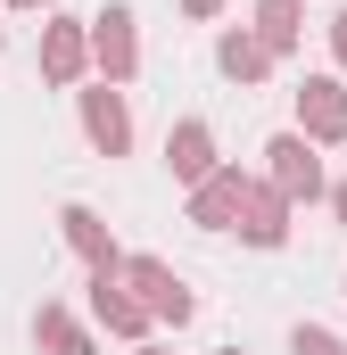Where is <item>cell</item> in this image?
<instances>
[{
    "instance_id": "obj_1",
    "label": "cell",
    "mask_w": 347,
    "mask_h": 355,
    "mask_svg": "<svg viewBox=\"0 0 347 355\" xmlns=\"http://www.w3.org/2000/svg\"><path fill=\"white\" fill-rule=\"evenodd\" d=\"M133 281L149 289V306H158V314H174V322L190 314V297H182V281H166V272H158V265H133Z\"/></svg>"
},
{
    "instance_id": "obj_2",
    "label": "cell",
    "mask_w": 347,
    "mask_h": 355,
    "mask_svg": "<svg viewBox=\"0 0 347 355\" xmlns=\"http://www.w3.org/2000/svg\"><path fill=\"white\" fill-rule=\"evenodd\" d=\"M306 116H314L323 132H347V99H339L331 83H306Z\"/></svg>"
},
{
    "instance_id": "obj_3",
    "label": "cell",
    "mask_w": 347,
    "mask_h": 355,
    "mask_svg": "<svg viewBox=\"0 0 347 355\" xmlns=\"http://www.w3.org/2000/svg\"><path fill=\"white\" fill-rule=\"evenodd\" d=\"M124 25H133L124 8H108V17H99V50H108V67H133V33H124Z\"/></svg>"
},
{
    "instance_id": "obj_4",
    "label": "cell",
    "mask_w": 347,
    "mask_h": 355,
    "mask_svg": "<svg viewBox=\"0 0 347 355\" xmlns=\"http://www.w3.org/2000/svg\"><path fill=\"white\" fill-rule=\"evenodd\" d=\"M273 157H281V182H289V190H314V157H306V141H273Z\"/></svg>"
},
{
    "instance_id": "obj_5",
    "label": "cell",
    "mask_w": 347,
    "mask_h": 355,
    "mask_svg": "<svg viewBox=\"0 0 347 355\" xmlns=\"http://www.w3.org/2000/svg\"><path fill=\"white\" fill-rule=\"evenodd\" d=\"M91 141L99 149H124V107L116 99H91Z\"/></svg>"
},
{
    "instance_id": "obj_6",
    "label": "cell",
    "mask_w": 347,
    "mask_h": 355,
    "mask_svg": "<svg viewBox=\"0 0 347 355\" xmlns=\"http://www.w3.org/2000/svg\"><path fill=\"white\" fill-rule=\"evenodd\" d=\"M174 166H182V174H207V132H198V124L174 132Z\"/></svg>"
},
{
    "instance_id": "obj_7",
    "label": "cell",
    "mask_w": 347,
    "mask_h": 355,
    "mask_svg": "<svg viewBox=\"0 0 347 355\" xmlns=\"http://www.w3.org/2000/svg\"><path fill=\"white\" fill-rule=\"evenodd\" d=\"M42 339H50L58 355H83V339H75V322H67V314H42Z\"/></svg>"
},
{
    "instance_id": "obj_8",
    "label": "cell",
    "mask_w": 347,
    "mask_h": 355,
    "mask_svg": "<svg viewBox=\"0 0 347 355\" xmlns=\"http://www.w3.org/2000/svg\"><path fill=\"white\" fill-rule=\"evenodd\" d=\"M232 207H240V182H215V190L198 198V215H207V223H215V215H232Z\"/></svg>"
},
{
    "instance_id": "obj_9",
    "label": "cell",
    "mask_w": 347,
    "mask_h": 355,
    "mask_svg": "<svg viewBox=\"0 0 347 355\" xmlns=\"http://www.w3.org/2000/svg\"><path fill=\"white\" fill-rule=\"evenodd\" d=\"M223 67H232V75H257L264 50H248V42H223Z\"/></svg>"
},
{
    "instance_id": "obj_10",
    "label": "cell",
    "mask_w": 347,
    "mask_h": 355,
    "mask_svg": "<svg viewBox=\"0 0 347 355\" xmlns=\"http://www.w3.org/2000/svg\"><path fill=\"white\" fill-rule=\"evenodd\" d=\"M264 33H273V42H289V0H264Z\"/></svg>"
},
{
    "instance_id": "obj_11",
    "label": "cell",
    "mask_w": 347,
    "mask_h": 355,
    "mask_svg": "<svg viewBox=\"0 0 347 355\" xmlns=\"http://www.w3.org/2000/svg\"><path fill=\"white\" fill-rule=\"evenodd\" d=\"M298 355H339V339L331 331H298Z\"/></svg>"
},
{
    "instance_id": "obj_12",
    "label": "cell",
    "mask_w": 347,
    "mask_h": 355,
    "mask_svg": "<svg viewBox=\"0 0 347 355\" xmlns=\"http://www.w3.org/2000/svg\"><path fill=\"white\" fill-rule=\"evenodd\" d=\"M339 58H347V17H339Z\"/></svg>"
},
{
    "instance_id": "obj_13",
    "label": "cell",
    "mask_w": 347,
    "mask_h": 355,
    "mask_svg": "<svg viewBox=\"0 0 347 355\" xmlns=\"http://www.w3.org/2000/svg\"><path fill=\"white\" fill-rule=\"evenodd\" d=\"M339 215H347V190H339Z\"/></svg>"
}]
</instances>
